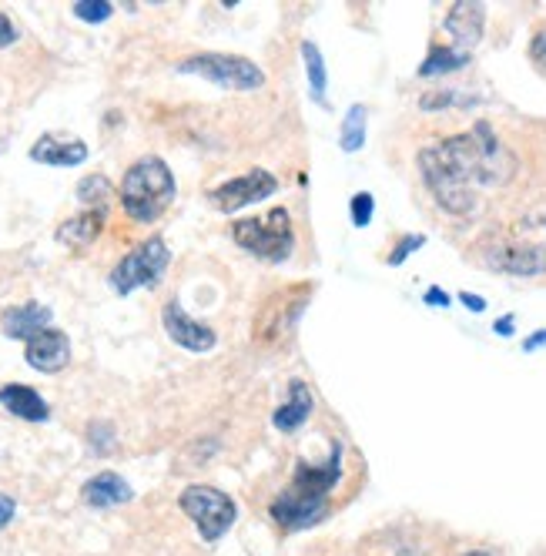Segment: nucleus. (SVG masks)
Segmentation results:
<instances>
[{"label":"nucleus","instance_id":"f257e3e1","mask_svg":"<svg viewBox=\"0 0 546 556\" xmlns=\"http://www.w3.org/2000/svg\"><path fill=\"white\" fill-rule=\"evenodd\" d=\"M516 168L506 145L490 131V124H476V131L453 134L433 148L419 151L429 191L449 215H469L476 208V185H506Z\"/></svg>","mask_w":546,"mask_h":556},{"label":"nucleus","instance_id":"f03ea898","mask_svg":"<svg viewBox=\"0 0 546 556\" xmlns=\"http://www.w3.org/2000/svg\"><path fill=\"white\" fill-rule=\"evenodd\" d=\"M342 476V446L332 443V456L322 466L299 463L292 473V483L275 496L272 520L282 523L285 530H302L325 520L329 513V493L335 490Z\"/></svg>","mask_w":546,"mask_h":556},{"label":"nucleus","instance_id":"7ed1b4c3","mask_svg":"<svg viewBox=\"0 0 546 556\" xmlns=\"http://www.w3.org/2000/svg\"><path fill=\"white\" fill-rule=\"evenodd\" d=\"M121 208L134 222H158L175 201V175L161 158H138L121 178Z\"/></svg>","mask_w":546,"mask_h":556},{"label":"nucleus","instance_id":"20e7f679","mask_svg":"<svg viewBox=\"0 0 546 556\" xmlns=\"http://www.w3.org/2000/svg\"><path fill=\"white\" fill-rule=\"evenodd\" d=\"M232 238L245 252L265 258V262H285L295 248L289 208H272L262 218H238L232 222Z\"/></svg>","mask_w":546,"mask_h":556},{"label":"nucleus","instance_id":"39448f33","mask_svg":"<svg viewBox=\"0 0 546 556\" xmlns=\"http://www.w3.org/2000/svg\"><path fill=\"white\" fill-rule=\"evenodd\" d=\"M171 265V252L165 245V238H145L131 248L128 255L121 258L118 265L111 268V289L118 295H131L134 289H155V285L165 278Z\"/></svg>","mask_w":546,"mask_h":556},{"label":"nucleus","instance_id":"423d86ee","mask_svg":"<svg viewBox=\"0 0 546 556\" xmlns=\"http://www.w3.org/2000/svg\"><path fill=\"white\" fill-rule=\"evenodd\" d=\"M181 74H198V78L218 84L225 91H258L265 84V71L255 61H248L242 54H191L185 61H178Z\"/></svg>","mask_w":546,"mask_h":556},{"label":"nucleus","instance_id":"0eeeda50","mask_svg":"<svg viewBox=\"0 0 546 556\" xmlns=\"http://www.w3.org/2000/svg\"><path fill=\"white\" fill-rule=\"evenodd\" d=\"M178 506H181V513L198 526L205 543L222 540V536L232 530V523L238 516V506L232 496L215 490V486H201V483L188 486V490L178 496Z\"/></svg>","mask_w":546,"mask_h":556},{"label":"nucleus","instance_id":"6e6552de","mask_svg":"<svg viewBox=\"0 0 546 556\" xmlns=\"http://www.w3.org/2000/svg\"><path fill=\"white\" fill-rule=\"evenodd\" d=\"M275 191H279V181H275L272 171L252 168L248 175L232 178V181H225V185L212 188V191H208V201H212L218 212L235 215V212H242V208H248V205H258V201L272 198Z\"/></svg>","mask_w":546,"mask_h":556},{"label":"nucleus","instance_id":"1a4fd4ad","mask_svg":"<svg viewBox=\"0 0 546 556\" xmlns=\"http://www.w3.org/2000/svg\"><path fill=\"white\" fill-rule=\"evenodd\" d=\"M161 322H165L168 339L175 342V345H181V349L195 352V356H205V352H212L215 342H218V335H215L212 325L191 319V315L181 309V302H175V299H171L165 309H161Z\"/></svg>","mask_w":546,"mask_h":556},{"label":"nucleus","instance_id":"9d476101","mask_svg":"<svg viewBox=\"0 0 546 556\" xmlns=\"http://www.w3.org/2000/svg\"><path fill=\"white\" fill-rule=\"evenodd\" d=\"M496 272L506 275H543L546 272V245H523V242H510V245H496L490 255H486Z\"/></svg>","mask_w":546,"mask_h":556},{"label":"nucleus","instance_id":"9b49d317","mask_svg":"<svg viewBox=\"0 0 546 556\" xmlns=\"http://www.w3.org/2000/svg\"><path fill=\"white\" fill-rule=\"evenodd\" d=\"M24 359L37 372H61L71 362V339L61 329H44L41 335H34L27 342Z\"/></svg>","mask_w":546,"mask_h":556},{"label":"nucleus","instance_id":"f8f14e48","mask_svg":"<svg viewBox=\"0 0 546 556\" xmlns=\"http://www.w3.org/2000/svg\"><path fill=\"white\" fill-rule=\"evenodd\" d=\"M51 309L41 302H24V305H14V309H7L0 315V332L7 335V339H21V342H31L34 335H41L44 329H51Z\"/></svg>","mask_w":546,"mask_h":556},{"label":"nucleus","instance_id":"ddd939ff","mask_svg":"<svg viewBox=\"0 0 546 556\" xmlns=\"http://www.w3.org/2000/svg\"><path fill=\"white\" fill-rule=\"evenodd\" d=\"M31 161L51 168H74L88 161V145L81 138H57V134H44L31 145Z\"/></svg>","mask_w":546,"mask_h":556},{"label":"nucleus","instance_id":"4468645a","mask_svg":"<svg viewBox=\"0 0 546 556\" xmlns=\"http://www.w3.org/2000/svg\"><path fill=\"white\" fill-rule=\"evenodd\" d=\"M483 24H486L483 4H469V0L456 4L453 11L446 14V31H449V37H453L456 51H463V54H469L476 44H480Z\"/></svg>","mask_w":546,"mask_h":556},{"label":"nucleus","instance_id":"2eb2a0df","mask_svg":"<svg viewBox=\"0 0 546 556\" xmlns=\"http://www.w3.org/2000/svg\"><path fill=\"white\" fill-rule=\"evenodd\" d=\"M0 406L17 419H27V423H47L51 419V406L44 402L41 392L31 386H21V382L0 386Z\"/></svg>","mask_w":546,"mask_h":556},{"label":"nucleus","instance_id":"dca6fc26","mask_svg":"<svg viewBox=\"0 0 546 556\" xmlns=\"http://www.w3.org/2000/svg\"><path fill=\"white\" fill-rule=\"evenodd\" d=\"M84 503L94 506V510H111V506H121V503H131L134 490L128 486V479L111 473V469H104V473L91 476L88 483H84Z\"/></svg>","mask_w":546,"mask_h":556},{"label":"nucleus","instance_id":"f3484780","mask_svg":"<svg viewBox=\"0 0 546 556\" xmlns=\"http://www.w3.org/2000/svg\"><path fill=\"white\" fill-rule=\"evenodd\" d=\"M312 412H315V396H312V389L305 386L302 379H292L289 399H285L282 406L275 409L272 423H275V429H282V433H295V429H302L305 423H309Z\"/></svg>","mask_w":546,"mask_h":556},{"label":"nucleus","instance_id":"a211bd4d","mask_svg":"<svg viewBox=\"0 0 546 556\" xmlns=\"http://www.w3.org/2000/svg\"><path fill=\"white\" fill-rule=\"evenodd\" d=\"M104 218H108L104 215V208H88V212H81V215L67 218L64 225H57L54 238L67 248H88L94 238L104 232Z\"/></svg>","mask_w":546,"mask_h":556},{"label":"nucleus","instance_id":"6ab92c4d","mask_svg":"<svg viewBox=\"0 0 546 556\" xmlns=\"http://www.w3.org/2000/svg\"><path fill=\"white\" fill-rule=\"evenodd\" d=\"M302 57H305V74H309V94L319 108H329L325 88H329V71H325V57L312 41H302Z\"/></svg>","mask_w":546,"mask_h":556},{"label":"nucleus","instance_id":"aec40b11","mask_svg":"<svg viewBox=\"0 0 546 556\" xmlns=\"http://www.w3.org/2000/svg\"><path fill=\"white\" fill-rule=\"evenodd\" d=\"M469 64V54L456 51V47H429V57L423 64H419V74L423 78H436V74H449V71H459V67Z\"/></svg>","mask_w":546,"mask_h":556},{"label":"nucleus","instance_id":"412c9836","mask_svg":"<svg viewBox=\"0 0 546 556\" xmlns=\"http://www.w3.org/2000/svg\"><path fill=\"white\" fill-rule=\"evenodd\" d=\"M366 121L369 114L362 104H352V108L346 111V118H342V134H339V145L342 151H359L362 145H366Z\"/></svg>","mask_w":546,"mask_h":556},{"label":"nucleus","instance_id":"4be33fe9","mask_svg":"<svg viewBox=\"0 0 546 556\" xmlns=\"http://www.w3.org/2000/svg\"><path fill=\"white\" fill-rule=\"evenodd\" d=\"M111 191H114V185L104 175H88V178L78 181V201H81V205L101 208L104 201L111 198Z\"/></svg>","mask_w":546,"mask_h":556},{"label":"nucleus","instance_id":"5701e85b","mask_svg":"<svg viewBox=\"0 0 546 556\" xmlns=\"http://www.w3.org/2000/svg\"><path fill=\"white\" fill-rule=\"evenodd\" d=\"M74 17L84 24H104L108 17L114 14V7L108 4V0H78V4L71 7Z\"/></svg>","mask_w":546,"mask_h":556},{"label":"nucleus","instance_id":"b1692460","mask_svg":"<svg viewBox=\"0 0 546 556\" xmlns=\"http://www.w3.org/2000/svg\"><path fill=\"white\" fill-rule=\"evenodd\" d=\"M372 212H376V198H372L369 191H359V195L352 198V205H349L352 225H356V228H366V225L372 222Z\"/></svg>","mask_w":546,"mask_h":556},{"label":"nucleus","instance_id":"393cba45","mask_svg":"<svg viewBox=\"0 0 546 556\" xmlns=\"http://www.w3.org/2000/svg\"><path fill=\"white\" fill-rule=\"evenodd\" d=\"M469 98H459L453 91H436V94H426L423 101H419V108L423 111H439V108H449V104H463Z\"/></svg>","mask_w":546,"mask_h":556},{"label":"nucleus","instance_id":"a878e982","mask_svg":"<svg viewBox=\"0 0 546 556\" xmlns=\"http://www.w3.org/2000/svg\"><path fill=\"white\" fill-rule=\"evenodd\" d=\"M423 245H426V238H423V235H406V238H402V242H399L396 252L389 255V265H402L409 255L416 252V248H423Z\"/></svg>","mask_w":546,"mask_h":556},{"label":"nucleus","instance_id":"bb28decb","mask_svg":"<svg viewBox=\"0 0 546 556\" xmlns=\"http://www.w3.org/2000/svg\"><path fill=\"white\" fill-rule=\"evenodd\" d=\"M530 57H533L536 67H546V27H540V31L533 34V41H530Z\"/></svg>","mask_w":546,"mask_h":556},{"label":"nucleus","instance_id":"cd10ccee","mask_svg":"<svg viewBox=\"0 0 546 556\" xmlns=\"http://www.w3.org/2000/svg\"><path fill=\"white\" fill-rule=\"evenodd\" d=\"M17 37H21V31H17V24L11 21L7 14H0V47H11Z\"/></svg>","mask_w":546,"mask_h":556},{"label":"nucleus","instance_id":"c85d7f7f","mask_svg":"<svg viewBox=\"0 0 546 556\" xmlns=\"http://www.w3.org/2000/svg\"><path fill=\"white\" fill-rule=\"evenodd\" d=\"M14 513H17V503L11 500V496L0 493V530H4V526L14 520Z\"/></svg>","mask_w":546,"mask_h":556},{"label":"nucleus","instance_id":"c756f323","mask_svg":"<svg viewBox=\"0 0 546 556\" xmlns=\"http://www.w3.org/2000/svg\"><path fill=\"white\" fill-rule=\"evenodd\" d=\"M459 299H463V305L469 312H483L486 309V299H480V295H473V292H459Z\"/></svg>","mask_w":546,"mask_h":556},{"label":"nucleus","instance_id":"7c9ffc66","mask_svg":"<svg viewBox=\"0 0 546 556\" xmlns=\"http://www.w3.org/2000/svg\"><path fill=\"white\" fill-rule=\"evenodd\" d=\"M426 305H439V309H443V305H449V295L443 289H429L426 292Z\"/></svg>","mask_w":546,"mask_h":556},{"label":"nucleus","instance_id":"2f4dec72","mask_svg":"<svg viewBox=\"0 0 546 556\" xmlns=\"http://www.w3.org/2000/svg\"><path fill=\"white\" fill-rule=\"evenodd\" d=\"M540 345H546V329H543V332H533L530 339L523 342V352H536Z\"/></svg>","mask_w":546,"mask_h":556},{"label":"nucleus","instance_id":"473e14b6","mask_svg":"<svg viewBox=\"0 0 546 556\" xmlns=\"http://www.w3.org/2000/svg\"><path fill=\"white\" fill-rule=\"evenodd\" d=\"M493 329H496V335H513V315H503V319L496 322Z\"/></svg>","mask_w":546,"mask_h":556},{"label":"nucleus","instance_id":"72a5a7b5","mask_svg":"<svg viewBox=\"0 0 546 556\" xmlns=\"http://www.w3.org/2000/svg\"><path fill=\"white\" fill-rule=\"evenodd\" d=\"M466 556H493V553H466Z\"/></svg>","mask_w":546,"mask_h":556}]
</instances>
